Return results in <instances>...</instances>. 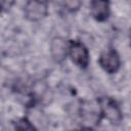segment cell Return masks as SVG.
<instances>
[{"mask_svg": "<svg viewBox=\"0 0 131 131\" xmlns=\"http://www.w3.org/2000/svg\"><path fill=\"white\" fill-rule=\"evenodd\" d=\"M69 55L74 63L81 69H86L89 64V52L88 49L79 41L70 40L68 45Z\"/></svg>", "mask_w": 131, "mask_h": 131, "instance_id": "obj_1", "label": "cell"}, {"mask_svg": "<svg viewBox=\"0 0 131 131\" xmlns=\"http://www.w3.org/2000/svg\"><path fill=\"white\" fill-rule=\"evenodd\" d=\"M98 62L100 67L108 74H115L118 72L121 66L120 56L115 49H107L103 51L98 58Z\"/></svg>", "mask_w": 131, "mask_h": 131, "instance_id": "obj_2", "label": "cell"}, {"mask_svg": "<svg viewBox=\"0 0 131 131\" xmlns=\"http://www.w3.org/2000/svg\"><path fill=\"white\" fill-rule=\"evenodd\" d=\"M48 12L47 3L42 1H30L25 6V15L30 20H39L46 16Z\"/></svg>", "mask_w": 131, "mask_h": 131, "instance_id": "obj_3", "label": "cell"}, {"mask_svg": "<svg viewBox=\"0 0 131 131\" xmlns=\"http://www.w3.org/2000/svg\"><path fill=\"white\" fill-rule=\"evenodd\" d=\"M90 12L97 21H104L110 15V3L107 1H92L90 3Z\"/></svg>", "mask_w": 131, "mask_h": 131, "instance_id": "obj_4", "label": "cell"}, {"mask_svg": "<svg viewBox=\"0 0 131 131\" xmlns=\"http://www.w3.org/2000/svg\"><path fill=\"white\" fill-rule=\"evenodd\" d=\"M101 107H102V113L106 114L108 119H111L113 121H116L117 117L119 119L121 118V113H120L118 106L116 105V103L113 100H111V99L106 100L104 103L101 104Z\"/></svg>", "mask_w": 131, "mask_h": 131, "instance_id": "obj_5", "label": "cell"}, {"mask_svg": "<svg viewBox=\"0 0 131 131\" xmlns=\"http://www.w3.org/2000/svg\"><path fill=\"white\" fill-rule=\"evenodd\" d=\"M14 130L15 131H37L35 126L27 118L17 119L14 122Z\"/></svg>", "mask_w": 131, "mask_h": 131, "instance_id": "obj_6", "label": "cell"}, {"mask_svg": "<svg viewBox=\"0 0 131 131\" xmlns=\"http://www.w3.org/2000/svg\"><path fill=\"white\" fill-rule=\"evenodd\" d=\"M2 11V5H1V3H0V12Z\"/></svg>", "mask_w": 131, "mask_h": 131, "instance_id": "obj_7", "label": "cell"}]
</instances>
